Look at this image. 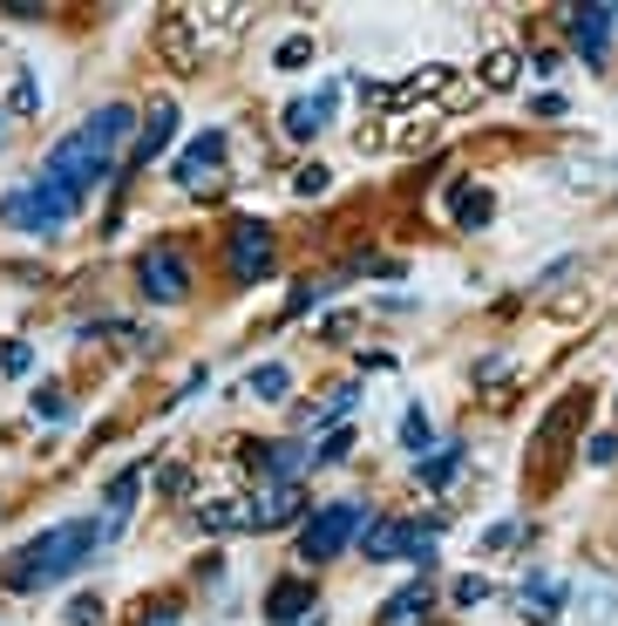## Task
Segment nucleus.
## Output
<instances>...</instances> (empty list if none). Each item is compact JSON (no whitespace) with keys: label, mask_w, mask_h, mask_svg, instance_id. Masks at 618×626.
I'll return each mask as SVG.
<instances>
[{"label":"nucleus","mask_w":618,"mask_h":626,"mask_svg":"<svg viewBox=\"0 0 618 626\" xmlns=\"http://www.w3.org/2000/svg\"><path fill=\"white\" fill-rule=\"evenodd\" d=\"M326 184H333V170H326V164H306L299 178H293V191H299V197H326Z\"/></svg>","instance_id":"29"},{"label":"nucleus","mask_w":618,"mask_h":626,"mask_svg":"<svg viewBox=\"0 0 618 626\" xmlns=\"http://www.w3.org/2000/svg\"><path fill=\"white\" fill-rule=\"evenodd\" d=\"M68 626H102V599H75V606H68Z\"/></svg>","instance_id":"34"},{"label":"nucleus","mask_w":618,"mask_h":626,"mask_svg":"<svg viewBox=\"0 0 618 626\" xmlns=\"http://www.w3.org/2000/svg\"><path fill=\"white\" fill-rule=\"evenodd\" d=\"M313 613H320V606H313V586H306V579H279V586L266 592V619H272V626H306Z\"/></svg>","instance_id":"11"},{"label":"nucleus","mask_w":618,"mask_h":626,"mask_svg":"<svg viewBox=\"0 0 618 626\" xmlns=\"http://www.w3.org/2000/svg\"><path fill=\"white\" fill-rule=\"evenodd\" d=\"M224 272H231V286H259L272 272V225H259V218L231 225L224 232Z\"/></svg>","instance_id":"6"},{"label":"nucleus","mask_w":618,"mask_h":626,"mask_svg":"<svg viewBox=\"0 0 618 626\" xmlns=\"http://www.w3.org/2000/svg\"><path fill=\"white\" fill-rule=\"evenodd\" d=\"M137 130H143V116H137L130 103H102V110L82 123V130L62 137V143L41 157V178H48V184H62L68 197H89V191L116 170V150L130 143Z\"/></svg>","instance_id":"1"},{"label":"nucleus","mask_w":618,"mask_h":626,"mask_svg":"<svg viewBox=\"0 0 618 626\" xmlns=\"http://www.w3.org/2000/svg\"><path fill=\"white\" fill-rule=\"evenodd\" d=\"M455 212H462V225H482V218H489V191H462Z\"/></svg>","instance_id":"31"},{"label":"nucleus","mask_w":618,"mask_h":626,"mask_svg":"<svg viewBox=\"0 0 618 626\" xmlns=\"http://www.w3.org/2000/svg\"><path fill=\"white\" fill-rule=\"evenodd\" d=\"M0 14H14V21H41L48 8H35V0H8V8H0Z\"/></svg>","instance_id":"37"},{"label":"nucleus","mask_w":618,"mask_h":626,"mask_svg":"<svg viewBox=\"0 0 618 626\" xmlns=\"http://www.w3.org/2000/svg\"><path fill=\"white\" fill-rule=\"evenodd\" d=\"M75 212H82V197H68L48 178H28V184H14L8 197H0V218H8L14 232H28V239H62L75 225Z\"/></svg>","instance_id":"3"},{"label":"nucleus","mask_w":618,"mask_h":626,"mask_svg":"<svg viewBox=\"0 0 618 626\" xmlns=\"http://www.w3.org/2000/svg\"><path fill=\"white\" fill-rule=\"evenodd\" d=\"M306 463H313V449H306V443H266L259 449V470H266L272 484H293Z\"/></svg>","instance_id":"14"},{"label":"nucleus","mask_w":618,"mask_h":626,"mask_svg":"<svg viewBox=\"0 0 618 626\" xmlns=\"http://www.w3.org/2000/svg\"><path fill=\"white\" fill-rule=\"evenodd\" d=\"M611 28H618V8H605V0H591V8H571V41H578V55H584V62H598V55H605Z\"/></svg>","instance_id":"10"},{"label":"nucleus","mask_w":618,"mask_h":626,"mask_svg":"<svg viewBox=\"0 0 618 626\" xmlns=\"http://www.w3.org/2000/svg\"><path fill=\"white\" fill-rule=\"evenodd\" d=\"M415 470H422V484H435V490H442V484L455 477V470H462V443H442V449H435L428 463H415Z\"/></svg>","instance_id":"20"},{"label":"nucleus","mask_w":618,"mask_h":626,"mask_svg":"<svg viewBox=\"0 0 618 626\" xmlns=\"http://www.w3.org/2000/svg\"><path fill=\"white\" fill-rule=\"evenodd\" d=\"M347 457H353V436H347V430L320 436V449H313V463H347Z\"/></svg>","instance_id":"28"},{"label":"nucleus","mask_w":618,"mask_h":626,"mask_svg":"<svg viewBox=\"0 0 618 626\" xmlns=\"http://www.w3.org/2000/svg\"><path fill=\"white\" fill-rule=\"evenodd\" d=\"M137 280H143V299H157V307H177V299L191 293V259L177 253V245H150L137 259Z\"/></svg>","instance_id":"7"},{"label":"nucleus","mask_w":618,"mask_h":626,"mask_svg":"<svg viewBox=\"0 0 618 626\" xmlns=\"http://www.w3.org/2000/svg\"><path fill=\"white\" fill-rule=\"evenodd\" d=\"M401 436H408V449H415V463L435 457V430H428V416H422V409H408V416H401Z\"/></svg>","instance_id":"23"},{"label":"nucleus","mask_w":618,"mask_h":626,"mask_svg":"<svg viewBox=\"0 0 618 626\" xmlns=\"http://www.w3.org/2000/svg\"><path fill=\"white\" fill-rule=\"evenodd\" d=\"M517 48H497V55H489L482 62V89H517Z\"/></svg>","instance_id":"22"},{"label":"nucleus","mask_w":618,"mask_h":626,"mask_svg":"<svg viewBox=\"0 0 618 626\" xmlns=\"http://www.w3.org/2000/svg\"><path fill=\"white\" fill-rule=\"evenodd\" d=\"M428 613H435L428 586H408V592H395L388 606H381V626H428Z\"/></svg>","instance_id":"15"},{"label":"nucleus","mask_w":618,"mask_h":626,"mask_svg":"<svg viewBox=\"0 0 618 626\" xmlns=\"http://www.w3.org/2000/svg\"><path fill=\"white\" fill-rule=\"evenodd\" d=\"M306 518V490L299 484H266L259 504H252V532H279V524H299Z\"/></svg>","instance_id":"9"},{"label":"nucleus","mask_w":618,"mask_h":626,"mask_svg":"<svg viewBox=\"0 0 618 626\" xmlns=\"http://www.w3.org/2000/svg\"><path fill=\"white\" fill-rule=\"evenodd\" d=\"M143 626H177V606H157V613H143Z\"/></svg>","instance_id":"38"},{"label":"nucleus","mask_w":618,"mask_h":626,"mask_svg":"<svg viewBox=\"0 0 618 626\" xmlns=\"http://www.w3.org/2000/svg\"><path fill=\"white\" fill-rule=\"evenodd\" d=\"M326 123H333V89H320V95H299V103H286V137H293V143L320 137Z\"/></svg>","instance_id":"13"},{"label":"nucleus","mask_w":618,"mask_h":626,"mask_svg":"<svg viewBox=\"0 0 618 626\" xmlns=\"http://www.w3.org/2000/svg\"><path fill=\"white\" fill-rule=\"evenodd\" d=\"M184 484H191V477H184V470H177V463H170L164 477H157V490H164V497H184Z\"/></svg>","instance_id":"36"},{"label":"nucleus","mask_w":618,"mask_h":626,"mask_svg":"<svg viewBox=\"0 0 618 626\" xmlns=\"http://www.w3.org/2000/svg\"><path fill=\"white\" fill-rule=\"evenodd\" d=\"M35 110H41V82L21 68V75H14V95H8V116H35Z\"/></svg>","instance_id":"24"},{"label":"nucleus","mask_w":618,"mask_h":626,"mask_svg":"<svg viewBox=\"0 0 618 626\" xmlns=\"http://www.w3.org/2000/svg\"><path fill=\"white\" fill-rule=\"evenodd\" d=\"M306 62H313V35H293L272 48V68H306Z\"/></svg>","instance_id":"25"},{"label":"nucleus","mask_w":618,"mask_h":626,"mask_svg":"<svg viewBox=\"0 0 618 626\" xmlns=\"http://www.w3.org/2000/svg\"><path fill=\"white\" fill-rule=\"evenodd\" d=\"M360 532H368V504H360V497L320 504L313 518H306V532H299V559H306V565H326V559H340Z\"/></svg>","instance_id":"4"},{"label":"nucleus","mask_w":618,"mask_h":626,"mask_svg":"<svg viewBox=\"0 0 618 626\" xmlns=\"http://www.w3.org/2000/svg\"><path fill=\"white\" fill-rule=\"evenodd\" d=\"M218 164H224V130H204V137H191L184 150H177L170 178L184 184V191H197V184H211V178H218Z\"/></svg>","instance_id":"8"},{"label":"nucleus","mask_w":618,"mask_h":626,"mask_svg":"<svg viewBox=\"0 0 618 626\" xmlns=\"http://www.w3.org/2000/svg\"><path fill=\"white\" fill-rule=\"evenodd\" d=\"M102 532H110V524H95V518H68V524H55V532H41L35 545H21V552H14L8 586H14V592H41V586L68 579L82 559H95Z\"/></svg>","instance_id":"2"},{"label":"nucleus","mask_w":618,"mask_h":626,"mask_svg":"<svg viewBox=\"0 0 618 626\" xmlns=\"http://www.w3.org/2000/svg\"><path fill=\"white\" fill-rule=\"evenodd\" d=\"M326 293H333V286H320V280H306V286L293 293V314H306V307H320V299H326Z\"/></svg>","instance_id":"35"},{"label":"nucleus","mask_w":618,"mask_h":626,"mask_svg":"<svg viewBox=\"0 0 618 626\" xmlns=\"http://www.w3.org/2000/svg\"><path fill=\"white\" fill-rule=\"evenodd\" d=\"M0 368H8V374H28V368H35V347H28V341H8V355H0Z\"/></svg>","instance_id":"32"},{"label":"nucleus","mask_w":618,"mask_h":626,"mask_svg":"<svg viewBox=\"0 0 618 626\" xmlns=\"http://www.w3.org/2000/svg\"><path fill=\"white\" fill-rule=\"evenodd\" d=\"M252 395H259V403H286V388H293V368L286 361H259L252 368V382H245Z\"/></svg>","instance_id":"18"},{"label":"nucleus","mask_w":618,"mask_h":626,"mask_svg":"<svg viewBox=\"0 0 618 626\" xmlns=\"http://www.w3.org/2000/svg\"><path fill=\"white\" fill-rule=\"evenodd\" d=\"M449 599H455V606H482V599H489V579H476V572H469V579L449 586Z\"/></svg>","instance_id":"30"},{"label":"nucleus","mask_w":618,"mask_h":626,"mask_svg":"<svg viewBox=\"0 0 618 626\" xmlns=\"http://www.w3.org/2000/svg\"><path fill=\"white\" fill-rule=\"evenodd\" d=\"M197 518H204V532H218V538L224 532H252V504H239V497H218V504H204Z\"/></svg>","instance_id":"17"},{"label":"nucleus","mask_w":618,"mask_h":626,"mask_svg":"<svg viewBox=\"0 0 618 626\" xmlns=\"http://www.w3.org/2000/svg\"><path fill=\"white\" fill-rule=\"evenodd\" d=\"M170 137H177V110H170V103H150L143 130H137V150H130V170H143L150 157H164V150H170Z\"/></svg>","instance_id":"12"},{"label":"nucleus","mask_w":618,"mask_h":626,"mask_svg":"<svg viewBox=\"0 0 618 626\" xmlns=\"http://www.w3.org/2000/svg\"><path fill=\"white\" fill-rule=\"evenodd\" d=\"M137 490H143V470H123V477L102 490V504H110V524H123V518L137 511Z\"/></svg>","instance_id":"19"},{"label":"nucleus","mask_w":618,"mask_h":626,"mask_svg":"<svg viewBox=\"0 0 618 626\" xmlns=\"http://www.w3.org/2000/svg\"><path fill=\"white\" fill-rule=\"evenodd\" d=\"M584 457L598 463V470H611V463H618V436H591V449H584Z\"/></svg>","instance_id":"33"},{"label":"nucleus","mask_w":618,"mask_h":626,"mask_svg":"<svg viewBox=\"0 0 618 626\" xmlns=\"http://www.w3.org/2000/svg\"><path fill=\"white\" fill-rule=\"evenodd\" d=\"M360 552H368L374 565H388V559H415V565H435V524L368 518V532H360Z\"/></svg>","instance_id":"5"},{"label":"nucleus","mask_w":618,"mask_h":626,"mask_svg":"<svg viewBox=\"0 0 618 626\" xmlns=\"http://www.w3.org/2000/svg\"><path fill=\"white\" fill-rule=\"evenodd\" d=\"M524 606H537V613H557V606H564V586L551 579V572H530V579H524Z\"/></svg>","instance_id":"21"},{"label":"nucleus","mask_w":618,"mask_h":626,"mask_svg":"<svg viewBox=\"0 0 618 626\" xmlns=\"http://www.w3.org/2000/svg\"><path fill=\"white\" fill-rule=\"evenodd\" d=\"M0 143H8V116H0Z\"/></svg>","instance_id":"39"},{"label":"nucleus","mask_w":618,"mask_h":626,"mask_svg":"<svg viewBox=\"0 0 618 626\" xmlns=\"http://www.w3.org/2000/svg\"><path fill=\"white\" fill-rule=\"evenodd\" d=\"M35 416H41V422H62V416H68V395H62L55 382H41V388H35Z\"/></svg>","instance_id":"27"},{"label":"nucleus","mask_w":618,"mask_h":626,"mask_svg":"<svg viewBox=\"0 0 618 626\" xmlns=\"http://www.w3.org/2000/svg\"><path fill=\"white\" fill-rule=\"evenodd\" d=\"M578 606H584L591 626H611L618 619V579H598V572H591V579L578 586Z\"/></svg>","instance_id":"16"},{"label":"nucleus","mask_w":618,"mask_h":626,"mask_svg":"<svg viewBox=\"0 0 618 626\" xmlns=\"http://www.w3.org/2000/svg\"><path fill=\"white\" fill-rule=\"evenodd\" d=\"M353 403H360V388H333V395H326V409L313 416V430H333V422H340Z\"/></svg>","instance_id":"26"}]
</instances>
